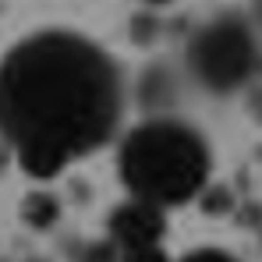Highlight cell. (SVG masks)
Here are the masks:
<instances>
[{"label": "cell", "mask_w": 262, "mask_h": 262, "mask_svg": "<svg viewBox=\"0 0 262 262\" xmlns=\"http://www.w3.org/2000/svg\"><path fill=\"white\" fill-rule=\"evenodd\" d=\"M117 64L75 32H39L0 64V135L32 177L96 152L121 121Z\"/></svg>", "instance_id": "1"}, {"label": "cell", "mask_w": 262, "mask_h": 262, "mask_svg": "<svg viewBox=\"0 0 262 262\" xmlns=\"http://www.w3.org/2000/svg\"><path fill=\"white\" fill-rule=\"evenodd\" d=\"M121 177L128 191L160 209L184 206L206 188L209 149L181 121H145L121 145Z\"/></svg>", "instance_id": "2"}, {"label": "cell", "mask_w": 262, "mask_h": 262, "mask_svg": "<svg viewBox=\"0 0 262 262\" xmlns=\"http://www.w3.org/2000/svg\"><path fill=\"white\" fill-rule=\"evenodd\" d=\"M188 68L209 92H234L262 71L255 29L241 14H220L206 21L188 43Z\"/></svg>", "instance_id": "3"}, {"label": "cell", "mask_w": 262, "mask_h": 262, "mask_svg": "<svg viewBox=\"0 0 262 262\" xmlns=\"http://www.w3.org/2000/svg\"><path fill=\"white\" fill-rule=\"evenodd\" d=\"M163 209L142 199H131L124 206H117L110 213V241L117 245V252H131V248H152L163 241Z\"/></svg>", "instance_id": "4"}, {"label": "cell", "mask_w": 262, "mask_h": 262, "mask_svg": "<svg viewBox=\"0 0 262 262\" xmlns=\"http://www.w3.org/2000/svg\"><path fill=\"white\" fill-rule=\"evenodd\" d=\"M21 216H25V223H32L36 230H46L50 223H57V216H60V206H57V199H53V195L36 191V195H29V199H25Z\"/></svg>", "instance_id": "5"}, {"label": "cell", "mask_w": 262, "mask_h": 262, "mask_svg": "<svg viewBox=\"0 0 262 262\" xmlns=\"http://www.w3.org/2000/svg\"><path fill=\"white\" fill-rule=\"evenodd\" d=\"M71 262H121V252L110 237L106 241H82V245H71Z\"/></svg>", "instance_id": "6"}, {"label": "cell", "mask_w": 262, "mask_h": 262, "mask_svg": "<svg viewBox=\"0 0 262 262\" xmlns=\"http://www.w3.org/2000/svg\"><path fill=\"white\" fill-rule=\"evenodd\" d=\"M121 262H170V259H167V252H163L160 245H152V248H131V252H121Z\"/></svg>", "instance_id": "7"}, {"label": "cell", "mask_w": 262, "mask_h": 262, "mask_svg": "<svg viewBox=\"0 0 262 262\" xmlns=\"http://www.w3.org/2000/svg\"><path fill=\"white\" fill-rule=\"evenodd\" d=\"M181 262H237V259H234V255H227V252H216V248H202V252L184 255Z\"/></svg>", "instance_id": "8"}, {"label": "cell", "mask_w": 262, "mask_h": 262, "mask_svg": "<svg viewBox=\"0 0 262 262\" xmlns=\"http://www.w3.org/2000/svg\"><path fill=\"white\" fill-rule=\"evenodd\" d=\"M255 25H259V32H262V0H255Z\"/></svg>", "instance_id": "9"}, {"label": "cell", "mask_w": 262, "mask_h": 262, "mask_svg": "<svg viewBox=\"0 0 262 262\" xmlns=\"http://www.w3.org/2000/svg\"><path fill=\"white\" fill-rule=\"evenodd\" d=\"M142 4H149V7H167V4H174V0H142Z\"/></svg>", "instance_id": "10"}, {"label": "cell", "mask_w": 262, "mask_h": 262, "mask_svg": "<svg viewBox=\"0 0 262 262\" xmlns=\"http://www.w3.org/2000/svg\"><path fill=\"white\" fill-rule=\"evenodd\" d=\"M29 262H46V259H29Z\"/></svg>", "instance_id": "11"}]
</instances>
